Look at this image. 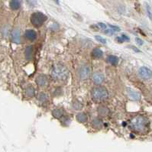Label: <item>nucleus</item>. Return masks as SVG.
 <instances>
[{"instance_id": "nucleus-1", "label": "nucleus", "mask_w": 152, "mask_h": 152, "mask_svg": "<svg viewBox=\"0 0 152 152\" xmlns=\"http://www.w3.org/2000/svg\"><path fill=\"white\" fill-rule=\"evenodd\" d=\"M148 121L147 120L146 118L138 115L136 116L131 121L130 127L133 131L136 132H144L145 131L148 129Z\"/></svg>"}, {"instance_id": "nucleus-2", "label": "nucleus", "mask_w": 152, "mask_h": 152, "mask_svg": "<svg viewBox=\"0 0 152 152\" xmlns=\"http://www.w3.org/2000/svg\"><path fill=\"white\" fill-rule=\"evenodd\" d=\"M52 77L56 80H65L69 77V72L64 66L56 65L52 70Z\"/></svg>"}, {"instance_id": "nucleus-3", "label": "nucleus", "mask_w": 152, "mask_h": 152, "mask_svg": "<svg viewBox=\"0 0 152 152\" xmlns=\"http://www.w3.org/2000/svg\"><path fill=\"white\" fill-rule=\"evenodd\" d=\"M47 20V16L40 12H34L31 16V22L35 27H40L43 25Z\"/></svg>"}, {"instance_id": "nucleus-4", "label": "nucleus", "mask_w": 152, "mask_h": 152, "mask_svg": "<svg viewBox=\"0 0 152 152\" xmlns=\"http://www.w3.org/2000/svg\"><path fill=\"white\" fill-rule=\"evenodd\" d=\"M92 97L96 101H102L108 97V91L106 88L96 87L92 91Z\"/></svg>"}, {"instance_id": "nucleus-5", "label": "nucleus", "mask_w": 152, "mask_h": 152, "mask_svg": "<svg viewBox=\"0 0 152 152\" xmlns=\"http://www.w3.org/2000/svg\"><path fill=\"white\" fill-rule=\"evenodd\" d=\"M91 74V69L87 65H83L78 70V76L81 80H86Z\"/></svg>"}, {"instance_id": "nucleus-6", "label": "nucleus", "mask_w": 152, "mask_h": 152, "mask_svg": "<svg viewBox=\"0 0 152 152\" xmlns=\"http://www.w3.org/2000/svg\"><path fill=\"white\" fill-rule=\"evenodd\" d=\"M138 74L142 79L149 80L152 77V71L146 66H141L138 70Z\"/></svg>"}, {"instance_id": "nucleus-7", "label": "nucleus", "mask_w": 152, "mask_h": 152, "mask_svg": "<svg viewBox=\"0 0 152 152\" xmlns=\"http://www.w3.org/2000/svg\"><path fill=\"white\" fill-rule=\"evenodd\" d=\"M48 79L47 76L45 75V74H41V75H39L36 78V83L40 86H46L48 84Z\"/></svg>"}, {"instance_id": "nucleus-8", "label": "nucleus", "mask_w": 152, "mask_h": 152, "mask_svg": "<svg viewBox=\"0 0 152 152\" xmlns=\"http://www.w3.org/2000/svg\"><path fill=\"white\" fill-rule=\"evenodd\" d=\"M93 83L96 85H100L104 81V76L101 73H93Z\"/></svg>"}, {"instance_id": "nucleus-9", "label": "nucleus", "mask_w": 152, "mask_h": 152, "mask_svg": "<svg viewBox=\"0 0 152 152\" xmlns=\"http://www.w3.org/2000/svg\"><path fill=\"white\" fill-rule=\"evenodd\" d=\"M12 40L15 44H19L21 42V34H20V30L18 28H15L13 30L12 33Z\"/></svg>"}, {"instance_id": "nucleus-10", "label": "nucleus", "mask_w": 152, "mask_h": 152, "mask_svg": "<svg viewBox=\"0 0 152 152\" xmlns=\"http://www.w3.org/2000/svg\"><path fill=\"white\" fill-rule=\"evenodd\" d=\"M25 38H27L28 40L31 41H34L37 38V33L35 31L31 30V29H28L25 32Z\"/></svg>"}, {"instance_id": "nucleus-11", "label": "nucleus", "mask_w": 152, "mask_h": 152, "mask_svg": "<svg viewBox=\"0 0 152 152\" xmlns=\"http://www.w3.org/2000/svg\"><path fill=\"white\" fill-rule=\"evenodd\" d=\"M127 93H128V95H129V96L130 97V98L132 99V100L138 101V100H139L140 99H141V96H140L139 93H138L137 92L134 91V90H132V89H129V88H128Z\"/></svg>"}, {"instance_id": "nucleus-12", "label": "nucleus", "mask_w": 152, "mask_h": 152, "mask_svg": "<svg viewBox=\"0 0 152 152\" xmlns=\"http://www.w3.org/2000/svg\"><path fill=\"white\" fill-rule=\"evenodd\" d=\"M102 56H103V52H102V50L100 48H96L92 51V57L93 58H95V59L102 58Z\"/></svg>"}, {"instance_id": "nucleus-13", "label": "nucleus", "mask_w": 152, "mask_h": 152, "mask_svg": "<svg viewBox=\"0 0 152 152\" xmlns=\"http://www.w3.org/2000/svg\"><path fill=\"white\" fill-rule=\"evenodd\" d=\"M106 61L109 63V64L113 65V66H116L118 63V58L116 56L114 55H109L106 58Z\"/></svg>"}, {"instance_id": "nucleus-14", "label": "nucleus", "mask_w": 152, "mask_h": 152, "mask_svg": "<svg viewBox=\"0 0 152 152\" xmlns=\"http://www.w3.org/2000/svg\"><path fill=\"white\" fill-rule=\"evenodd\" d=\"M9 6L13 10H17L21 6V1L20 0H11Z\"/></svg>"}, {"instance_id": "nucleus-15", "label": "nucleus", "mask_w": 152, "mask_h": 152, "mask_svg": "<svg viewBox=\"0 0 152 152\" xmlns=\"http://www.w3.org/2000/svg\"><path fill=\"white\" fill-rule=\"evenodd\" d=\"M77 121L80 123H85L87 121L88 116L86 115V113H80L79 114H77Z\"/></svg>"}, {"instance_id": "nucleus-16", "label": "nucleus", "mask_w": 152, "mask_h": 152, "mask_svg": "<svg viewBox=\"0 0 152 152\" xmlns=\"http://www.w3.org/2000/svg\"><path fill=\"white\" fill-rule=\"evenodd\" d=\"M25 56L27 60H31L33 56V47L29 46L27 48L25 49Z\"/></svg>"}, {"instance_id": "nucleus-17", "label": "nucleus", "mask_w": 152, "mask_h": 152, "mask_svg": "<svg viewBox=\"0 0 152 152\" xmlns=\"http://www.w3.org/2000/svg\"><path fill=\"white\" fill-rule=\"evenodd\" d=\"M52 115H53V116L56 118H61V117L63 116V115H64V110L62 109H54V111L52 112Z\"/></svg>"}, {"instance_id": "nucleus-18", "label": "nucleus", "mask_w": 152, "mask_h": 152, "mask_svg": "<svg viewBox=\"0 0 152 152\" xmlns=\"http://www.w3.org/2000/svg\"><path fill=\"white\" fill-rule=\"evenodd\" d=\"M102 124H103L102 123V121L101 119H99V118H95L92 122V125L95 129H101L102 126Z\"/></svg>"}, {"instance_id": "nucleus-19", "label": "nucleus", "mask_w": 152, "mask_h": 152, "mask_svg": "<svg viewBox=\"0 0 152 152\" xmlns=\"http://www.w3.org/2000/svg\"><path fill=\"white\" fill-rule=\"evenodd\" d=\"M25 93L26 95L28 97H33L34 96V93H35V90H34V88L32 86H29L28 87L26 88L25 90Z\"/></svg>"}, {"instance_id": "nucleus-20", "label": "nucleus", "mask_w": 152, "mask_h": 152, "mask_svg": "<svg viewBox=\"0 0 152 152\" xmlns=\"http://www.w3.org/2000/svg\"><path fill=\"white\" fill-rule=\"evenodd\" d=\"M109 110L106 106H100L98 108V113L99 114L102 115H106L109 113Z\"/></svg>"}, {"instance_id": "nucleus-21", "label": "nucleus", "mask_w": 152, "mask_h": 152, "mask_svg": "<svg viewBox=\"0 0 152 152\" xmlns=\"http://www.w3.org/2000/svg\"><path fill=\"white\" fill-rule=\"evenodd\" d=\"M38 99L39 101H41V102H45L48 99V96H47V94L45 93L41 92V93H40L38 95Z\"/></svg>"}, {"instance_id": "nucleus-22", "label": "nucleus", "mask_w": 152, "mask_h": 152, "mask_svg": "<svg viewBox=\"0 0 152 152\" xmlns=\"http://www.w3.org/2000/svg\"><path fill=\"white\" fill-rule=\"evenodd\" d=\"M95 38L96 41H98L99 42H100V43H102V44H106V42H107L105 38H103L102 37H101V36H99V35H96Z\"/></svg>"}, {"instance_id": "nucleus-23", "label": "nucleus", "mask_w": 152, "mask_h": 152, "mask_svg": "<svg viewBox=\"0 0 152 152\" xmlns=\"http://www.w3.org/2000/svg\"><path fill=\"white\" fill-rule=\"evenodd\" d=\"M98 26H99V28L102 29V30H103V31L106 30V29L108 28L107 25H106V24H104V23H99Z\"/></svg>"}, {"instance_id": "nucleus-24", "label": "nucleus", "mask_w": 152, "mask_h": 152, "mask_svg": "<svg viewBox=\"0 0 152 152\" xmlns=\"http://www.w3.org/2000/svg\"><path fill=\"white\" fill-rule=\"evenodd\" d=\"M109 27H110V28H111L113 31H120L119 28L117 27V26H115V25H109Z\"/></svg>"}, {"instance_id": "nucleus-25", "label": "nucleus", "mask_w": 152, "mask_h": 152, "mask_svg": "<svg viewBox=\"0 0 152 152\" xmlns=\"http://www.w3.org/2000/svg\"><path fill=\"white\" fill-rule=\"evenodd\" d=\"M135 41L137 42V44H138V45H142L144 44L143 41H142L141 39H140V38H135Z\"/></svg>"}, {"instance_id": "nucleus-26", "label": "nucleus", "mask_w": 152, "mask_h": 152, "mask_svg": "<svg viewBox=\"0 0 152 152\" xmlns=\"http://www.w3.org/2000/svg\"><path fill=\"white\" fill-rule=\"evenodd\" d=\"M122 40H123V41H129V38L128 37V36H126L125 34H123V35H122Z\"/></svg>"}, {"instance_id": "nucleus-27", "label": "nucleus", "mask_w": 152, "mask_h": 152, "mask_svg": "<svg viewBox=\"0 0 152 152\" xmlns=\"http://www.w3.org/2000/svg\"><path fill=\"white\" fill-rule=\"evenodd\" d=\"M54 2H57V4H59V1H58V0H54Z\"/></svg>"}]
</instances>
